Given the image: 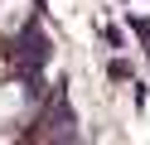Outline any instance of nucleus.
<instances>
[{
    "label": "nucleus",
    "instance_id": "1",
    "mask_svg": "<svg viewBox=\"0 0 150 145\" xmlns=\"http://www.w3.org/2000/svg\"><path fill=\"white\" fill-rule=\"evenodd\" d=\"M20 111H24V92L20 87H0V126H10Z\"/></svg>",
    "mask_w": 150,
    "mask_h": 145
}]
</instances>
